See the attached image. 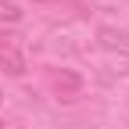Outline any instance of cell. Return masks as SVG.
<instances>
[{
  "label": "cell",
  "instance_id": "1",
  "mask_svg": "<svg viewBox=\"0 0 129 129\" xmlns=\"http://www.w3.org/2000/svg\"><path fill=\"white\" fill-rule=\"evenodd\" d=\"M0 68L7 75H25V57H22L18 47H14V40L4 36V32H0Z\"/></svg>",
  "mask_w": 129,
  "mask_h": 129
},
{
  "label": "cell",
  "instance_id": "2",
  "mask_svg": "<svg viewBox=\"0 0 129 129\" xmlns=\"http://www.w3.org/2000/svg\"><path fill=\"white\" fill-rule=\"evenodd\" d=\"M97 43H101L104 50H111V54H122V57H129V32H125V29L101 25V29H97Z\"/></svg>",
  "mask_w": 129,
  "mask_h": 129
},
{
  "label": "cell",
  "instance_id": "3",
  "mask_svg": "<svg viewBox=\"0 0 129 129\" xmlns=\"http://www.w3.org/2000/svg\"><path fill=\"white\" fill-rule=\"evenodd\" d=\"M50 86L57 93V101H72V97L83 90V79L75 72H68V68H61V72H50Z\"/></svg>",
  "mask_w": 129,
  "mask_h": 129
},
{
  "label": "cell",
  "instance_id": "4",
  "mask_svg": "<svg viewBox=\"0 0 129 129\" xmlns=\"http://www.w3.org/2000/svg\"><path fill=\"white\" fill-rule=\"evenodd\" d=\"M0 22H7V25L22 22V7H18V4H11V0H0Z\"/></svg>",
  "mask_w": 129,
  "mask_h": 129
}]
</instances>
